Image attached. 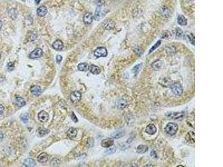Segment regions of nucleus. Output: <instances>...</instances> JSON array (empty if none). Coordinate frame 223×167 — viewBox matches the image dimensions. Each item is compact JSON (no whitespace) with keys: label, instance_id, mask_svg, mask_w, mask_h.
Masks as SVG:
<instances>
[{"label":"nucleus","instance_id":"1","mask_svg":"<svg viewBox=\"0 0 223 167\" xmlns=\"http://www.w3.org/2000/svg\"><path fill=\"white\" fill-rule=\"evenodd\" d=\"M165 130L167 134L172 136L176 134L178 130V126L174 122H169L166 125Z\"/></svg>","mask_w":223,"mask_h":167},{"label":"nucleus","instance_id":"2","mask_svg":"<svg viewBox=\"0 0 223 167\" xmlns=\"http://www.w3.org/2000/svg\"><path fill=\"white\" fill-rule=\"evenodd\" d=\"M171 90L173 94L176 96L181 95L183 92V87L180 83L176 82L171 86Z\"/></svg>","mask_w":223,"mask_h":167},{"label":"nucleus","instance_id":"3","mask_svg":"<svg viewBox=\"0 0 223 167\" xmlns=\"http://www.w3.org/2000/svg\"><path fill=\"white\" fill-rule=\"evenodd\" d=\"M94 53L97 57L99 58L101 57L107 56L108 55V51L105 47H99L96 49Z\"/></svg>","mask_w":223,"mask_h":167},{"label":"nucleus","instance_id":"4","mask_svg":"<svg viewBox=\"0 0 223 167\" xmlns=\"http://www.w3.org/2000/svg\"><path fill=\"white\" fill-rule=\"evenodd\" d=\"M43 55V51L40 48H37L31 52L30 54L29 57L31 59H35V58H38L41 57Z\"/></svg>","mask_w":223,"mask_h":167},{"label":"nucleus","instance_id":"5","mask_svg":"<svg viewBox=\"0 0 223 167\" xmlns=\"http://www.w3.org/2000/svg\"><path fill=\"white\" fill-rule=\"evenodd\" d=\"M103 27L107 30H111L115 27V23L112 19H106L103 23Z\"/></svg>","mask_w":223,"mask_h":167},{"label":"nucleus","instance_id":"6","mask_svg":"<svg viewBox=\"0 0 223 167\" xmlns=\"http://www.w3.org/2000/svg\"><path fill=\"white\" fill-rule=\"evenodd\" d=\"M70 100L73 103H77L81 100L82 94L80 91H75L73 92L70 96Z\"/></svg>","mask_w":223,"mask_h":167},{"label":"nucleus","instance_id":"7","mask_svg":"<svg viewBox=\"0 0 223 167\" xmlns=\"http://www.w3.org/2000/svg\"><path fill=\"white\" fill-rule=\"evenodd\" d=\"M185 140L187 143L194 144L195 142V134L194 131H190L185 136Z\"/></svg>","mask_w":223,"mask_h":167},{"label":"nucleus","instance_id":"8","mask_svg":"<svg viewBox=\"0 0 223 167\" xmlns=\"http://www.w3.org/2000/svg\"><path fill=\"white\" fill-rule=\"evenodd\" d=\"M38 119L40 121L42 122H46L49 119V114L46 111H41L38 114Z\"/></svg>","mask_w":223,"mask_h":167},{"label":"nucleus","instance_id":"9","mask_svg":"<svg viewBox=\"0 0 223 167\" xmlns=\"http://www.w3.org/2000/svg\"><path fill=\"white\" fill-rule=\"evenodd\" d=\"M145 132L149 135H154L157 132V127L154 124H150L146 126Z\"/></svg>","mask_w":223,"mask_h":167},{"label":"nucleus","instance_id":"10","mask_svg":"<svg viewBox=\"0 0 223 167\" xmlns=\"http://www.w3.org/2000/svg\"><path fill=\"white\" fill-rule=\"evenodd\" d=\"M30 91H31V94L35 96H38L39 95H40L42 91L41 87L37 85H35V86H32L31 87Z\"/></svg>","mask_w":223,"mask_h":167},{"label":"nucleus","instance_id":"11","mask_svg":"<svg viewBox=\"0 0 223 167\" xmlns=\"http://www.w3.org/2000/svg\"><path fill=\"white\" fill-rule=\"evenodd\" d=\"M184 114L182 112H171V113H170L167 115L168 117H169V118L172 119H174V120L182 119V117H184Z\"/></svg>","mask_w":223,"mask_h":167},{"label":"nucleus","instance_id":"12","mask_svg":"<svg viewBox=\"0 0 223 167\" xmlns=\"http://www.w3.org/2000/svg\"><path fill=\"white\" fill-rule=\"evenodd\" d=\"M114 144V140L111 138H107L102 141L101 145L103 148H108L112 146Z\"/></svg>","mask_w":223,"mask_h":167},{"label":"nucleus","instance_id":"13","mask_svg":"<svg viewBox=\"0 0 223 167\" xmlns=\"http://www.w3.org/2000/svg\"><path fill=\"white\" fill-rule=\"evenodd\" d=\"M93 16L91 13L87 12L84 14V17H83V21L85 24H91L93 21Z\"/></svg>","mask_w":223,"mask_h":167},{"label":"nucleus","instance_id":"14","mask_svg":"<svg viewBox=\"0 0 223 167\" xmlns=\"http://www.w3.org/2000/svg\"><path fill=\"white\" fill-rule=\"evenodd\" d=\"M160 12L161 15L164 17H168L170 15V11L166 6H163L160 9Z\"/></svg>","mask_w":223,"mask_h":167},{"label":"nucleus","instance_id":"15","mask_svg":"<svg viewBox=\"0 0 223 167\" xmlns=\"http://www.w3.org/2000/svg\"><path fill=\"white\" fill-rule=\"evenodd\" d=\"M50 132L49 129L44 128V127H40L36 130V134L38 136L42 137L48 134Z\"/></svg>","mask_w":223,"mask_h":167},{"label":"nucleus","instance_id":"16","mask_svg":"<svg viewBox=\"0 0 223 167\" xmlns=\"http://www.w3.org/2000/svg\"><path fill=\"white\" fill-rule=\"evenodd\" d=\"M166 52L168 56H173L176 54V47L174 46H168L166 48Z\"/></svg>","mask_w":223,"mask_h":167},{"label":"nucleus","instance_id":"17","mask_svg":"<svg viewBox=\"0 0 223 167\" xmlns=\"http://www.w3.org/2000/svg\"><path fill=\"white\" fill-rule=\"evenodd\" d=\"M47 12H48V9L46 7L44 6H40L37 9V15L40 17H43L45 15H46Z\"/></svg>","mask_w":223,"mask_h":167},{"label":"nucleus","instance_id":"18","mask_svg":"<svg viewBox=\"0 0 223 167\" xmlns=\"http://www.w3.org/2000/svg\"><path fill=\"white\" fill-rule=\"evenodd\" d=\"M77 132H78L77 130L75 128H74V127H70V128L69 129L68 131H67V134L69 138L74 139V137H75V136H77Z\"/></svg>","mask_w":223,"mask_h":167},{"label":"nucleus","instance_id":"19","mask_svg":"<svg viewBox=\"0 0 223 167\" xmlns=\"http://www.w3.org/2000/svg\"><path fill=\"white\" fill-rule=\"evenodd\" d=\"M63 47V43L60 40L55 41L53 44V47L56 50H61Z\"/></svg>","mask_w":223,"mask_h":167},{"label":"nucleus","instance_id":"20","mask_svg":"<svg viewBox=\"0 0 223 167\" xmlns=\"http://www.w3.org/2000/svg\"><path fill=\"white\" fill-rule=\"evenodd\" d=\"M125 135V131H123L122 130H118V131H116L115 132H113L111 134V136L113 137V138L118 139L123 137Z\"/></svg>","mask_w":223,"mask_h":167},{"label":"nucleus","instance_id":"21","mask_svg":"<svg viewBox=\"0 0 223 167\" xmlns=\"http://www.w3.org/2000/svg\"><path fill=\"white\" fill-rule=\"evenodd\" d=\"M148 150V146L146 145H140L137 148V153L138 154H145Z\"/></svg>","mask_w":223,"mask_h":167},{"label":"nucleus","instance_id":"22","mask_svg":"<svg viewBox=\"0 0 223 167\" xmlns=\"http://www.w3.org/2000/svg\"><path fill=\"white\" fill-rule=\"evenodd\" d=\"M89 70H90L91 72L93 73L94 75H98L99 73H100L101 72V68L98 66L94 65H92L91 66H89Z\"/></svg>","mask_w":223,"mask_h":167},{"label":"nucleus","instance_id":"23","mask_svg":"<svg viewBox=\"0 0 223 167\" xmlns=\"http://www.w3.org/2000/svg\"><path fill=\"white\" fill-rule=\"evenodd\" d=\"M14 103L15 105L18 107H22L25 105L26 102L25 100L23 99L22 97H18L16 98L15 100L14 101Z\"/></svg>","mask_w":223,"mask_h":167},{"label":"nucleus","instance_id":"24","mask_svg":"<svg viewBox=\"0 0 223 167\" xmlns=\"http://www.w3.org/2000/svg\"><path fill=\"white\" fill-rule=\"evenodd\" d=\"M177 22L181 26H186L187 24V21L185 17L183 15H179L177 17Z\"/></svg>","mask_w":223,"mask_h":167},{"label":"nucleus","instance_id":"25","mask_svg":"<svg viewBox=\"0 0 223 167\" xmlns=\"http://www.w3.org/2000/svg\"><path fill=\"white\" fill-rule=\"evenodd\" d=\"M23 165L27 167H33L36 165V163L32 159L27 158L24 160Z\"/></svg>","mask_w":223,"mask_h":167},{"label":"nucleus","instance_id":"26","mask_svg":"<svg viewBox=\"0 0 223 167\" xmlns=\"http://www.w3.org/2000/svg\"><path fill=\"white\" fill-rule=\"evenodd\" d=\"M127 105V102L125 99H120L117 102V106L118 109H123L125 108Z\"/></svg>","mask_w":223,"mask_h":167},{"label":"nucleus","instance_id":"27","mask_svg":"<svg viewBox=\"0 0 223 167\" xmlns=\"http://www.w3.org/2000/svg\"><path fill=\"white\" fill-rule=\"evenodd\" d=\"M48 159V154L45 153H41L37 157V160L39 162H40V163H45V162H46Z\"/></svg>","mask_w":223,"mask_h":167},{"label":"nucleus","instance_id":"28","mask_svg":"<svg viewBox=\"0 0 223 167\" xmlns=\"http://www.w3.org/2000/svg\"><path fill=\"white\" fill-rule=\"evenodd\" d=\"M162 61L160 60H157L155 61L151 64L152 67L155 70L160 69V68L162 67Z\"/></svg>","mask_w":223,"mask_h":167},{"label":"nucleus","instance_id":"29","mask_svg":"<svg viewBox=\"0 0 223 167\" xmlns=\"http://www.w3.org/2000/svg\"><path fill=\"white\" fill-rule=\"evenodd\" d=\"M89 66L87 63H81L78 66V68L80 71H87L89 70Z\"/></svg>","mask_w":223,"mask_h":167},{"label":"nucleus","instance_id":"30","mask_svg":"<svg viewBox=\"0 0 223 167\" xmlns=\"http://www.w3.org/2000/svg\"><path fill=\"white\" fill-rule=\"evenodd\" d=\"M142 63H139V64H138L137 65H136L135 67L133 68L132 69V72L134 75H135V76H136L138 74V73L140 72V70H141L142 68Z\"/></svg>","mask_w":223,"mask_h":167},{"label":"nucleus","instance_id":"31","mask_svg":"<svg viewBox=\"0 0 223 167\" xmlns=\"http://www.w3.org/2000/svg\"><path fill=\"white\" fill-rule=\"evenodd\" d=\"M102 16V9L100 6L97 7L95 12L94 18L96 20H99Z\"/></svg>","mask_w":223,"mask_h":167},{"label":"nucleus","instance_id":"32","mask_svg":"<svg viewBox=\"0 0 223 167\" xmlns=\"http://www.w3.org/2000/svg\"><path fill=\"white\" fill-rule=\"evenodd\" d=\"M161 43H162V41L161 40H158L154 45H153L151 48V49L150 50V51H149V53H151V52H152L153 51H155L156 48H157L158 47H159L160 45H161Z\"/></svg>","mask_w":223,"mask_h":167},{"label":"nucleus","instance_id":"33","mask_svg":"<svg viewBox=\"0 0 223 167\" xmlns=\"http://www.w3.org/2000/svg\"><path fill=\"white\" fill-rule=\"evenodd\" d=\"M116 151V148L115 147H112V148H108L105 151V154L106 155H111L114 154Z\"/></svg>","mask_w":223,"mask_h":167},{"label":"nucleus","instance_id":"34","mask_svg":"<svg viewBox=\"0 0 223 167\" xmlns=\"http://www.w3.org/2000/svg\"><path fill=\"white\" fill-rule=\"evenodd\" d=\"M20 118L21 119V120L22 121V122H23L24 123H27L29 121V115L27 114L26 113H23L22 114L21 116H20Z\"/></svg>","mask_w":223,"mask_h":167},{"label":"nucleus","instance_id":"35","mask_svg":"<svg viewBox=\"0 0 223 167\" xmlns=\"http://www.w3.org/2000/svg\"><path fill=\"white\" fill-rule=\"evenodd\" d=\"M133 51H134V52H135L136 53V55H138V56H141L142 55L143 50H142V49L141 47H135V48H134Z\"/></svg>","mask_w":223,"mask_h":167},{"label":"nucleus","instance_id":"36","mask_svg":"<svg viewBox=\"0 0 223 167\" xmlns=\"http://www.w3.org/2000/svg\"><path fill=\"white\" fill-rule=\"evenodd\" d=\"M182 33H183V31L180 28L178 27L176 28V35L177 37L178 38L181 37L182 36Z\"/></svg>","mask_w":223,"mask_h":167},{"label":"nucleus","instance_id":"37","mask_svg":"<svg viewBox=\"0 0 223 167\" xmlns=\"http://www.w3.org/2000/svg\"><path fill=\"white\" fill-rule=\"evenodd\" d=\"M187 36L188 37V39H189V41H190L191 43L193 45H195V37H194V36H193L192 34H191V33L188 34Z\"/></svg>","mask_w":223,"mask_h":167},{"label":"nucleus","instance_id":"38","mask_svg":"<svg viewBox=\"0 0 223 167\" xmlns=\"http://www.w3.org/2000/svg\"><path fill=\"white\" fill-rule=\"evenodd\" d=\"M15 64L13 62H9L7 63V69L9 71H12L14 69Z\"/></svg>","mask_w":223,"mask_h":167},{"label":"nucleus","instance_id":"39","mask_svg":"<svg viewBox=\"0 0 223 167\" xmlns=\"http://www.w3.org/2000/svg\"><path fill=\"white\" fill-rule=\"evenodd\" d=\"M171 35L170 32L167 31V32H165L163 34L162 38H169L171 37Z\"/></svg>","mask_w":223,"mask_h":167},{"label":"nucleus","instance_id":"40","mask_svg":"<svg viewBox=\"0 0 223 167\" xmlns=\"http://www.w3.org/2000/svg\"><path fill=\"white\" fill-rule=\"evenodd\" d=\"M62 59H63V57H62V56L61 55H58L56 56V62L58 63H60Z\"/></svg>","mask_w":223,"mask_h":167},{"label":"nucleus","instance_id":"41","mask_svg":"<svg viewBox=\"0 0 223 167\" xmlns=\"http://www.w3.org/2000/svg\"><path fill=\"white\" fill-rule=\"evenodd\" d=\"M92 142H94V140H93V139L91 138V137H90V138H89L88 140V144L89 145V146H93L94 143H92Z\"/></svg>","mask_w":223,"mask_h":167},{"label":"nucleus","instance_id":"42","mask_svg":"<svg viewBox=\"0 0 223 167\" xmlns=\"http://www.w3.org/2000/svg\"><path fill=\"white\" fill-rule=\"evenodd\" d=\"M72 118L73 120V121H74L75 122H77V121H78V119H77V117H76L75 115L73 113V112H72Z\"/></svg>","mask_w":223,"mask_h":167},{"label":"nucleus","instance_id":"43","mask_svg":"<svg viewBox=\"0 0 223 167\" xmlns=\"http://www.w3.org/2000/svg\"><path fill=\"white\" fill-rule=\"evenodd\" d=\"M4 111V106L0 104V115L2 114Z\"/></svg>","mask_w":223,"mask_h":167},{"label":"nucleus","instance_id":"44","mask_svg":"<svg viewBox=\"0 0 223 167\" xmlns=\"http://www.w3.org/2000/svg\"><path fill=\"white\" fill-rule=\"evenodd\" d=\"M3 137V134L2 133V132L0 131V140L2 139Z\"/></svg>","mask_w":223,"mask_h":167},{"label":"nucleus","instance_id":"45","mask_svg":"<svg viewBox=\"0 0 223 167\" xmlns=\"http://www.w3.org/2000/svg\"><path fill=\"white\" fill-rule=\"evenodd\" d=\"M40 1H41V0H35V3L36 4H39V3L40 2Z\"/></svg>","mask_w":223,"mask_h":167},{"label":"nucleus","instance_id":"46","mask_svg":"<svg viewBox=\"0 0 223 167\" xmlns=\"http://www.w3.org/2000/svg\"><path fill=\"white\" fill-rule=\"evenodd\" d=\"M2 22L0 20V30H1V28H2Z\"/></svg>","mask_w":223,"mask_h":167},{"label":"nucleus","instance_id":"47","mask_svg":"<svg viewBox=\"0 0 223 167\" xmlns=\"http://www.w3.org/2000/svg\"><path fill=\"white\" fill-rule=\"evenodd\" d=\"M3 76H0V81H3Z\"/></svg>","mask_w":223,"mask_h":167},{"label":"nucleus","instance_id":"48","mask_svg":"<svg viewBox=\"0 0 223 167\" xmlns=\"http://www.w3.org/2000/svg\"><path fill=\"white\" fill-rule=\"evenodd\" d=\"M177 166H183V165H178Z\"/></svg>","mask_w":223,"mask_h":167},{"label":"nucleus","instance_id":"49","mask_svg":"<svg viewBox=\"0 0 223 167\" xmlns=\"http://www.w3.org/2000/svg\"><path fill=\"white\" fill-rule=\"evenodd\" d=\"M1 53H0V58H1Z\"/></svg>","mask_w":223,"mask_h":167},{"label":"nucleus","instance_id":"50","mask_svg":"<svg viewBox=\"0 0 223 167\" xmlns=\"http://www.w3.org/2000/svg\"><path fill=\"white\" fill-rule=\"evenodd\" d=\"M22 1H23V2H25V0H22Z\"/></svg>","mask_w":223,"mask_h":167}]
</instances>
